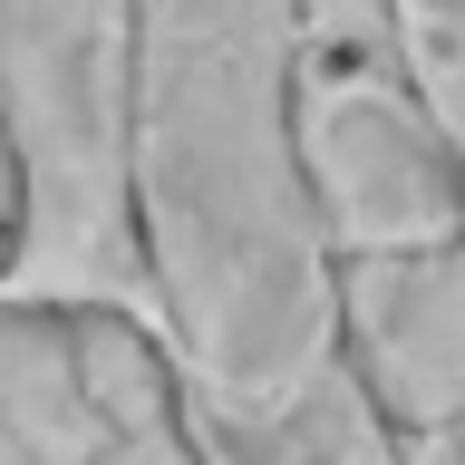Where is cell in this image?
<instances>
[{"label":"cell","instance_id":"1","mask_svg":"<svg viewBox=\"0 0 465 465\" xmlns=\"http://www.w3.org/2000/svg\"><path fill=\"white\" fill-rule=\"evenodd\" d=\"M136 252L184 417H272L340 369L301 165V0H136Z\"/></svg>","mask_w":465,"mask_h":465},{"label":"cell","instance_id":"2","mask_svg":"<svg viewBox=\"0 0 465 465\" xmlns=\"http://www.w3.org/2000/svg\"><path fill=\"white\" fill-rule=\"evenodd\" d=\"M136 0H0V291L155 340L136 252Z\"/></svg>","mask_w":465,"mask_h":465},{"label":"cell","instance_id":"3","mask_svg":"<svg viewBox=\"0 0 465 465\" xmlns=\"http://www.w3.org/2000/svg\"><path fill=\"white\" fill-rule=\"evenodd\" d=\"M340 359L398 436L465 427V232L340 262Z\"/></svg>","mask_w":465,"mask_h":465},{"label":"cell","instance_id":"4","mask_svg":"<svg viewBox=\"0 0 465 465\" xmlns=\"http://www.w3.org/2000/svg\"><path fill=\"white\" fill-rule=\"evenodd\" d=\"M97 311H39L0 291V465H78L97 446Z\"/></svg>","mask_w":465,"mask_h":465},{"label":"cell","instance_id":"5","mask_svg":"<svg viewBox=\"0 0 465 465\" xmlns=\"http://www.w3.org/2000/svg\"><path fill=\"white\" fill-rule=\"evenodd\" d=\"M203 465H407V436L369 407L349 359L272 417H184Z\"/></svg>","mask_w":465,"mask_h":465},{"label":"cell","instance_id":"6","mask_svg":"<svg viewBox=\"0 0 465 465\" xmlns=\"http://www.w3.org/2000/svg\"><path fill=\"white\" fill-rule=\"evenodd\" d=\"M388 29H398V58L417 78V97H427L446 155H456V184H465V0H388Z\"/></svg>","mask_w":465,"mask_h":465},{"label":"cell","instance_id":"7","mask_svg":"<svg viewBox=\"0 0 465 465\" xmlns=\"http://www.w3.org/2000/svg\"><path fill=\"white\" fill-rule=\"evenodd\" d=\"M407 465H465V427H436V436H407Z\"/></svg>","mask_w":465,"mask_h":465}]
</instances>
